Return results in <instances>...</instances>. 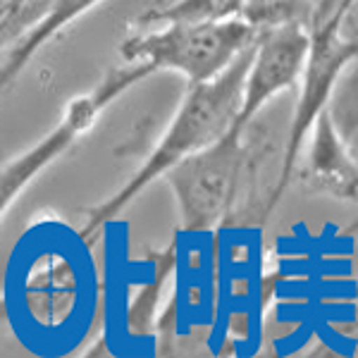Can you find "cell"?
Returning a JSON list of instances; mask_svg holds the SVG:
<instances>
[{"instance_id": "cell-1", "label": "cell", "mask_w": 358, "mask_h": 358, "mask_svg": "<svg viewBox=\"0 0 358 358\" xmlns=\"http://www.w3.org/2000/svg\"><path fill=\"white\" fill-rule=\"evenodd\" d=\"M253 41L217 77L208 79V82L189 84V94L184 98L182 108H179L175 122L170 124L163 141L151 153V158L138 167L136 175L113 199H108L106 203H101L89 213L86 224L82 227V239L86 244H94V236L101 232V227H106L155 177L165 175L179 160L189 158L192 153L210 146L213 141H217L229 129L241 103L244 79L253 57Z\"/></svg>"}, {"instance_id": "cell-2", "label": "cell", "mask_w": 358, "mask_h": 358, "mask_svg": "<svg viewBox=\"0 0 358 358\" xmlns=\"http://www.w3.org/2000/svg\"><path fill=\"white\" fill-rule=\"evenodd\" d=\"M258 29L241 17L220 22H167L163 31H143L122 43L127 62H146L151 72L175 69L189 84L217 77L248 43Z\"/></svg>"}, {"instance_id": "cell-3", "label": "cell", "mask_w": 358, "mask_h": 358, "mask_svg": "<svg viewBox=\"0 0 358 358\" xmlns=\"http://www.w3.org/2000/svg\"><path fill=\"white\" fill-rule=\"evenodd\" d=\"M354 0H317L313 15L308 20V53L303 62V84L299 94L296 113L292 120L289 141H287L285 163H282V175L277 179L273 194H270L268 213L273 210L285 194V189L292 182V172L296 165L299 151L308 129L313 127L320 110L327 108V98L342 69L349 65V60L356 57V36H344L342 27L349 15V8Z\"/></svg>"}, {"instance_id": "cell-4", "label": "cell", "mask_w": 358, "mask_h": 358, "mask_svg": "<svg viewBox=\"0 0 358 358\" xmlns=\"http://www.w3.org/2000/svg\"><path fill=\"white\" fill-rule=\"evenodd\" d=\"M244 127L229 129L210 146L179 160L165 172L177 194L184 232H208L229 213L244 170Z\"/></svg>"}, {"instance_id": "cell-5", "label": "cell", "mask_w": 358, "mask_h": 358, "mask_svg": "<svg viewBox=\"0 0 358 358\" xmlns=\"http://www.w3.org/2000/svg\"><path fill=\"white\" fill-rule=\"evenodd\" d=\"M151 67L146 62H129V67L113 69L94 94L82 96L67 108L62 122L43 138L41 143L24 153L22 158L13 160L8 167L0 170V215L8 210V206L17 199V194L31 182L38 172L43 170L50 160H55L62 151L72 146V141L79 134H84L91 124H94L96 115L103 110L110 101H115L122 91L129 89L131 84L141 82V79L151 77Z\"/></svg>"}, {"instance_id": "cell-6", "label": "cell", "mask_w": 358, "mask_h": 358, "mask_svg": "<svg viewBox=\"0 0 358 358\" xmlns=\"http://www.w3.org/2000/svg\"><path fill=\"white\" fill-rule=\"evenodd\" d=\"M306 53H308V29L299 22L258 29L234 124L246 129L248 120L261 110V106L280 91L294 89L301 79Z\"/></svg>"}, {"instance_id": "cell-7", "label": "cell", "mask_w": 358, "mask_h": 358, "mask_svg": "<svg viewBox=\"0 0 358 358\" xmlns=\"http://www.w3.org/2000/svg\"><path fill=\"white\" fill-rule=\"evenodd\" d=\"M308 182L315 192L337 199H356V163L334 131L330 110H320L313 122V148L308 160Z\"/></svg>"}, {"instance_id": "cell-8", "label": "cell", "mask_w": 358, "mask_h": 358, "mask_svg": "<svg viewBox=\"0 0 358 358\" xmlns=\"http://www.w3.org/2000/svg\"><path fill=\"white\" fill-rule=\"evenodd\" d=\"M244 0H177L165 10H153L143 15L141 24H158V22H220L241 13Z\"/></svg>"}, {"instance_id": "cell-9", "label": "cell", "mask_w": 358, "mask_h": 358, "mask_svg": "<svg viewBox=\"0 0 358 358\" xmlns=\"http://www.w3.org/2000/svg\"><path fill=\"white\" fill-rule=\"evenodd\" d=\"M313 8V0H244L239 15L256 29L280 27L289 22L308 27Z\"/></svg>"}]
</instances>
